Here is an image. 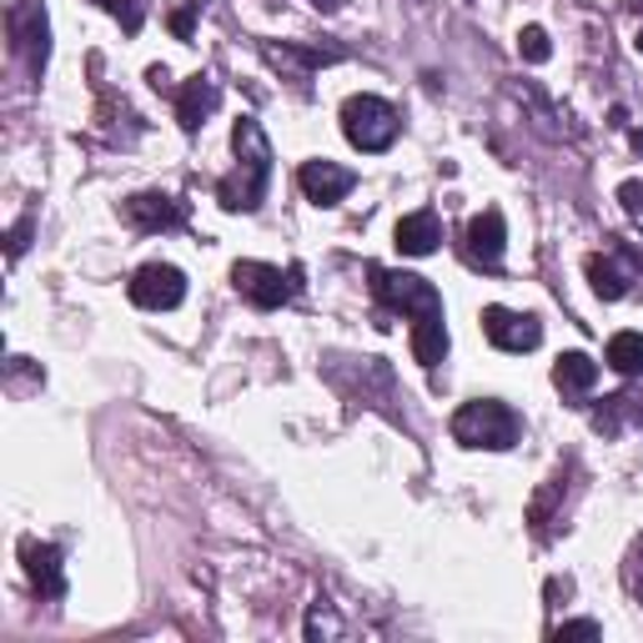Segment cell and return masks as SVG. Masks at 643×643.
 <instances>
[{"mask_svg":"<svg viewBox=\"0 0 643 643\" xmlns=\"http://www.w3.org/2000/svg\"><path fill=\"white\" fill-rule=\"evenodd\" d=\"M232 147H237V171L222 177L217 201L227 211H257L267 197V181H272V141L262 137V127L252 117H242L232 131Z\"/></svg>","mask_w":643,"mask_h":643,"instance_id":"obj_1","label":"cell"},{"mask_svg":"<svg viewBox=\"0 0 643 643\" xmlns=\"http://www.w3.org/2000/svg\"><path fill=\"white\" fill-rule=\"evenodd\" d=\"M518 433H523L518 412L508 408V402H498V398H473V402H463V408L453 412V438L463 448L503 453V448L518 443Z\"/></svg>","mask_w":643,"mask_h":643,"instance_id":"obj_2","label":"cell"},{"mask_svg":"<svg viewBox=\"0 0 643 643\" xmlns=\"http://www.w3.org/2000/svg\"><path fill=\"white\" fill-rule=\"evenodd\" d=\"M398 131H402V121L382 96L362 91V96H348V101H342V137H348L358 151H368V157L388 151L392 141H398Z\"/></svg>","mask_w":643,"mask_h":643,"instance_id":"obj_3","label":"cell"},{"mask_svg":"<svg viewBox=\"0 0 643 643\" xmlns=\"http://www.w3.org/2000/svg\"><path fill=\"white\" fill-rule=\"evenodd\" d=\"M368 277H372V297H378L382 307H392V312H408L412 322L443 317V297H438V287L428 282V277L388 272V267H368Z\"/></svg>","mask_w":643,"mask_h":643,"instance_id":"obj_4","label":"cell"},{"mask_svg":"<svg viewBox=\"0 0 643 643\" xmlns=\"http://www.w3.org/2000/svg\"><path fill=\"white\" fill-rule=\"evenodd\" d=\"M6 31H11V51L21 61L26 76L41 81L46 61H51V26H46V6L41 0H16L6 11Z\"/></svg>","mask_w":643,"mask_h":643,"instance_id":"obj_5","label":"cell"},{"mask_svg":"<svg viewBox=\"0 0 643 643\" xmlns=\"http://www.w3.org/2000/svg\"><path fill=\"white\" fill-rule=\"evenodd\" d=\"M232 287L262 312H277L282 302H292L302 292V267H267V262H237L232 267Z\"/></svg>","mask_w":643,"mask_h":643,"instance_id":"obj_6","label":"cell"},{"mask_svg":"<svg viewBox=\"0 0 643 643\" xmlns=\"http://www.w3.org/2000/svg\"><path fill=\"white\" fill-rule=\"evenodd\" d=\"M127 292H131V302L147 307V312H171V307H181V297H187V277L171 262H147L131 277Z\"/></svg>","mask_w":643,"mask_h":643,"instance_id":"obj_7","label":"cell"},{"mask_svg":"<svg viewBox=\"0 0 643 643\" xmlns=\"http://www.w3.org/2000/svg\"><path fill=\"white\" fill-rule=\"evenodd\" d=\"M483 332L493 348L503 352H533L543 342V322L528 312H508V307H483Z\"/></svg>","mask_w":643,"mask_h":643,"instance_id":"obj_8","label":"cell"},{"mask_svg":"<svg viewBox=\"0 0 643 643\" xmlns=\"http://www.w3.org/2000/svg\"><path fill=\"white\" fill-rule=\"evenodd\" d=\"M297 181H302V191H307L312 207H338V201L358 187V171L338 167V161H302Z\"/></svg>","mask_w":643,"mask_h":643,"instance_id":"obj_9","label":"cell"},{"mask_svg":"<svg viewBox=\"0 0 643 643\" xmlns=\"http://www.w3.org/2000/svg\"><path fill=\"white\" fill-rule=\"evenodd\" d=\"M121 211H127V222L137 227V232H177V227L187 222V207H181L177 197H167V191H141V197H131Z\"/></svg>","mask_w":643,"mask_h":643,"instance_id":"obj_10","label":"cell"},{"mask_svg":"<svg viewBox=\"0 0 643 643\" xmlns=\"http://www.w3.org/2000/svg\"><path fill=\"white\" fill-rule=\"evenodd\" d=\"M503 247H508L503 211H498V207L478 211L473 222H468V262H473V267H488V272H493V267L503 262Z\"/></svg>","mask_w":643,"mask_h":643,"instance_id":"obj_11","label":"cell"},{"mask_svg":"<svg viewBox=\"0 0 643 643\" xmlns=\"http://www.w3.org/2000/svg\"><path fill=\"white\" fill-rule=\"evenodd\" d=\"M21 563H26V579L41 599H61L66 593V573H61V549L56 543H36L21 539Z\"/></svg>","mask_w":643,"mask_h":643,"instance_id":"obj_12","label":"cell"},{"mask_svg":"<svg viewBox=\"0 0 643 643\" xmlns=\"http://www.w3.org/2000/svg\"><path fill=\"white\" fill-rule=\"evenodd\" d=\"M438 242H443V222H438V211H412L402 217L398 232H392V247L402 257H433Z\"/></svg>","mask_w":643,"mask_h":643,"instance_id":"obj_13","label":"cell"},{"mask_svg":"<svg viewBox=\"0 0 643 643\" xmlns=\"http://www.w3.org/2000/svg\"><path fill=\"white\" fill-rule=\"evenodd\" d=\"M217 101H222L217 81H207V76H191V81L181 86V96H177V121H181V131H201V121L217 111Z\"/></svg>","mask_w":643,"mask_h":643,"instance_id":"obj_14","label":"cell"},{"mask_svg":"<svg viewBox=\"0 0 643 643\" xmlns=\"http://www.w3.org/2000/svg\"><path fill=\"white\" fill-rule=\"evenodd\" d=\"M593 382H599V362H593L589 352H563V358L553 362V388L569 392V398H583Z\"/></svg>","mask_w":643,"mask_h":643,"instance_id":"obj_15","label":"cell"},{"mask_svg":"<svg viewBox=\"0 0 643 643\" xmlns=\"http://www.w3.org/2000/svg\"><path fill=\"white\" fill-rule=\"evenodd\" d=\"M412 358H418L422 368H438V362L448 358V328H443V317H422V322H412Z\"/></svg>","mask_w":643,"mask_h":643,"instance_id":"obj_16","label":"cell"},{"mask_svg":"<svg viewBox=\"0 0 643 643\" xmlns=\"http://www.w3.org/2000/svg\"><path fill=\"white\" fill-rule=\"evenodd\" d=\"M589 282H593V292H599L603 302H619V297H629V282H633V277L623 272V267L613 262V257H599V252H593V257H589Z\"/></svg>","mask_w":643,"mask_h":643,"instance_id":"obj_17","label":"cell"},{"mask_svg":"<svg viewBox=\"0 0 643 643\" xmlns=\"http://www.w3.org/2000/svg\"><path fill=\"white\" fill-rule=\"evenodd\" d=\"M609 368L623 378H643V332H613L609 338Z\"/></svg>","mask_w":643,"mask_h":643,"instance_id":"obj_18","label":"cell"},{"mask_svg":"<svg viewBox=\"0 0 643 643\" xmlns=\"http://www.w3.org/2000/svg\"><path fill=\"white\" fill-rule=\"evenodd\" d=\"M272 66H297V71H317L328 61H342V51H317V46H262Z\"/></svg>","mask_w":643,"mask_h":643,"instance_id":"obj_19","label":"cell"},{"mask_svg":"<svg viewBox=\"0 0 643 643\" xmlns=\"http://www.w3.org/2000/svg\"><path fill=\"white\" fill-rule=\"evenodd\" d=\"M518 56H523V61H533V66H543L553 56L549 31H543V26H523V31H518Z\"/></svg>","mask_w":643,"mask_h":643,"instance_id":"obj_20","label":"cell"},{"mask_svg":"<svg viewBox=\"0 0 643 643\" xmlns=\"http://www.w3.org/2000/svg\"><path fill=\"white\" fill-rule=\"evenodd\" d=\"M101 6H106L111 16H117L121 31H127V36H137V31H141V21H147V0H101Z\"/></svg>","mask_w":643,"mask_h":643,"instance_id":"obj_21","label":"cell"},{"mask_svg":"<svg viewBox=\"0 0 643 643\" xmlns=\"http://www.w3.org/2000/svg\"><path fill=\"white\" fill-rule=\"evenodd\" d=\"M342 623L332 619L328 603H312V613H307V639H338Z\"/></svg>","mask_w":643,"mask_h":643,"instance_id":"obj_22","label":"cell"},{"mask_svg":"<svg viewBox=\"0 0 643 643\" xmlns=\"http://www.w3.org/2000/svg\"><path fill=\"white\" fill-rule=\"evenodd\" d=\"M623 583H629V593L643 603V539L629 549V563H623Z\"/></svg>","mask_w":643,"mask_h":643,"instance_id":"obj_23","label":"cell"},{"mask_svg":"<svg viewBox=\"0 0 643 643\" xmlns=\"http://www.w3.org/2000/svg\"><path fill=\"white\" fill-rule=\"evenodd\" d=\"M603 633V623H593V619H573V623H559V629H553V639H599Z\"/></svg>","mask_w":643,"mask_h":643,"instance_id":"obj_24","label":"cell"},{"mask_svg":"<svg viewBox=\"0 0 643 643\" xmlns=\"http://www.w3.org/2000/svg\"><path fill=\"white\" fill-rule=\"evenodd\" d=\"M26 247H31V217H21V222L11 227V242H6V252H11V262L26 252Z\"/></svg>","mask_w":643,"mask_h":643,"instance_id":"obj_25","label":"cell"},{"mask_svg":"<svg viewBox=\"0 0 643 643\" xmlns=\"http://www.w3.org/2000/svg\"><path fill=\"white\" fill-rule=\"evenodd\" d=\"M619 201H623V211H633V217H639V211H643V187H639V181H623Z\"/></svg>","mask_w":643,"mask_h":643,"instance_id":"obj_26","label":"cell"},{"mask_svg":"<svg viewBox=\"0 0 643 643\" xmlns=\"http://www.w3.org/2000/svg\"><path fill=\"white\" fill-rule=\"evenodd\" d=\"M171 36H177V41H191V11H171Z\"/></svg>","mask_w":643,"mask_h":643,"instance_id":"obj_27","label":"cell"},{"mask_svg":"<svg viewBox=\"0 0 643 643\" xmlns=\"http://www.w3.org/2000/svg\"><path fill=\"white\" fill-rule=\"evenodd\" d=\"M317 11H342V6H348V0H312Z\"/></svg>","mask_w":643,"mask_h":643,"instance_id":"obj_28","label":"cell"},{"mask_svg":"<svg viewBox=\"0 0 643 643\" xmlns=\"http://www.w3.org/2000/svg\"><path fill=\"white\" fill-rule=\"evenodd\" d=\"M633 46H639V51H643V31H639V41H633Z\"/></svg>","mask_w":643,"mask_h":643,"instance_id":"obj_29","label":"cell"}]
</instances>
